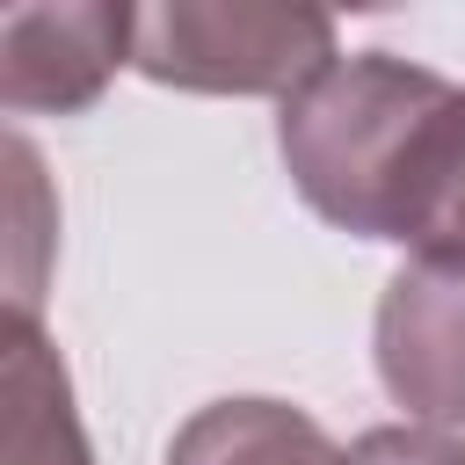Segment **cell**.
Segmentation results:
<instances>
[{
    "label": "cell",
    "mask_w": 465,
    "mask_h": 465,
    "mask_svg": "<svg viewBox=\"0 0 465 465\" xmlns=\"http://www.w3.org/2000/svg\"><path fill=\"white\" fill-rule=\"evenodd\" d=\"M450 102L458 87L400 51H349L320 65L276 109V153L291 167V189L327 225L407 247Z\"/></svg>",
    "instance_id": "cell-1"
},
{
    "label": "cell",
    "mask_w": 465,
    "mask_h": 465,
    "mask_svg": "<svg viewBox=\"0 0 465 465\" xmlns=\"http://www.w3.org/2000/svg\"><path fill=\"white\" fill-rule=\"evenodd\" d=\"M334 22L320 7H240V0H160L138 7L131 65L182 94H298L334 65Z\"/></svg>",
    "instance_id": "cell-2"
},
{
    "label": "cell",
    "mask_w": 465,
    "mask_h": 465,
    "mask_svg": "<svg viewBox=\"0 0 465 465\" xmlns=\"http://www.w3.org/2000/svg\"><path fill=\"white\" fill-rule=\"evenodd\" d=\"M371 356L392 407L429 429H465V262L407 254L378 298Z\"/></svg>",
    "instance_id": "cell-3"
},
{
    "label": "cell",
    "mask_w": 465,
    "mask_h": 465,
    "mask_svg": "<svg viewBox=\"0 0 465 465\" xmlns=\"http://www.w3.org/2000/svg\"><path fill=\"white\" fill-rule=\"evenodd\" d=\"M138 7L73 0V7H7L0 15V102L15 116L87 109L116 65H131Z\"/></svg>",
    "instance_id": "cell-4"
},
{
    "label": "cell",
    "mask_w": 465,
    "mask_h": 465,
    "mask_svg": "<svg viewBox=\"0 0 465 465\" xmlns=\"http://www.w3.org/2000/svg\"><path fill=\"white\" fill-rule=\"evenodd\" d=\"M0 392H7V465H94V450L80 436V414H73L65 363L44 341L36 320H7Z\"/></svg>",
    "instance_id": "cell-5"
},
{
    "label": "cell",
    "mask_w": 465,
    "mask_h": 465,
    "mask_svg": "<svg viewBox=\"0 0 465 465\" xmlns=\"http://www.w3.org/2000/svg\"><path fill=\"white\" fill-rule=\"evenodd\" d=\"M167 465H341L327 429L283 400H211L167 443Z\"/></svg>",
    "instance_id": "cell-6"
},
{
    "label": "cell",
    "mask_w": 465,
    "mask_h": 465,
    "mask_svg": "<svg viewBox=\"0 0 465 465\" xmlns=\"http://www.w3.org/2000/svg\"><path fill=\"white\" fill-rule=\"evenodd\" d=\"M407 247H414V254L465 262V87H458V102L443 109V131H436V153H429V182H421Z\"/></svg>",
    "instance_id": "cell-7"
},
{
    "label": "cell",
    "mask_w": 465,
    "mask_h": 465,
    "mask_svg": "<svg viewBox=\"0 0 465 465\" xmlns=\"http://www.w3.org/2000/svg\"><path fill=\"white\" fill-rule=\"evenodd\" d=\"M341 465H465V436L429 421H385V429H363L341 450Z\"/></svg>",
    "instance_id": "cell-8"
}]
</instances>
